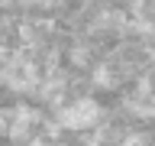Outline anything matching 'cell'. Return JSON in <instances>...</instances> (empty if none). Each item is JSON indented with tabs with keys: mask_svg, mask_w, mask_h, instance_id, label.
<instances>
[{
	"mask_svg": "<svg viewBox=\"0 0 155 146\" xmlns=\"http://www.w3.org/2000/svg\"><path fill=\"white\" fill-rule=\"evenodd\" d=\"M123 146H145V140L139 133H133V136H126V140H123Z\"/></svg>",
	"mask_w": 155,
	"mask_h": 146,
	"instance_id": "2",
	"label": "cell"
},
{
	"mask_svg": "<svg viewBox=\"0 0 155 146\" xmlns=\"http://www.w3.org/2000/svg\"><path fill=\"white\" fill-rule=\"evenodd\" d=\"M26 146H45V143H42V140H29Z\"/></svg>",
	"mask_w": 155,
	"mask_h": 146,
	"instance_id": "3",
	"label": "cell"
},
{
	"mask_svg": "<svg viewBox=\"0 0 155 146\" xmlns=\"http://www.w3.org/2000/svg\"><path fill=\"white\" fill-rule=\"evenodd\" d=\"M104 117L100 104H97L94 97H78L71 104H65L58 110V127H65V130H91L97 127V120Z\"/></svg>",
	"mask_w": 155,
	"mask_h": 146,
	"instance_id": "1",
	"label": "cell"
}]
</instances>
